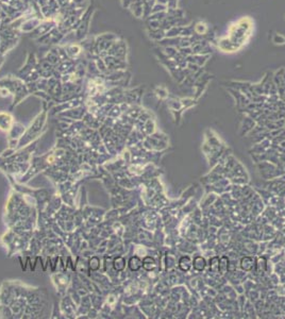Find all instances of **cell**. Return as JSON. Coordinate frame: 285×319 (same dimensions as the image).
Returning <instances> with one entry per match:
<instances>
[{
    "instance_id": "cell-1",
    "label": "cell",
    "mask_w": 285,
    "mask_h": 319,
    "mask_svg": "<svg viewBox=\"0 0 285 319\" xmlns=\"http://www.w3.org/2000/svg\"><path fill=\"white\" fill-rule=\"evenodd\" d=\"M191 266H193V262L189 256H182L179 259V267L183 271H188Z\"/></svg>"
},
{
    "instance_id": "cell-2",
    "label": "cell",
    "mask_w": 285,
    "mask_h": 319,
    "mask_svg": "<svg viewBox=\"0 0 285 319\" xmlns=\"http://www.w3.org/2000/svg\"><path fill=\"white\" fill-rule=\"evenodd\" d=\"M205 265H206V262L202 256H196L195 259H194L193 266L198 271H202V270L205 268Z\"/></svg>"
},
{
    "instance_id": "cell-3",
    "label": "cell",
    "mask_w": 285,
    "mask_h": 319,
    "mask_svg": "<svg viewBox=\"0 0 285 319\" xmlns=\"http://www.w3.org/2000/svg\"><path fill=\"white\" fill-rule=\"evenodd\" d=\"M240 267L245 270V271H249L253 268V259L249 256H245L240 259Z\"/></svg>"
},
{
    "instance_id": "cell-4",
    "label": "cell",
    "mask_w": 285,
    "mask_h": 319,
    "mask_svg": "<svg viewBox=\"0 0 285 319\" xmlns=\"http://www.w3.org/2000/svg\"><path fill=\"white\" fill-rule=\"evenodd\" d=\"M228 262H229V259H228L227 256H222L220 259V261H219V265H218V270L221 272V273H225V271H227L228 269Z\"/></svg>"
},
{
    "instance_id": "cell-5",
    "label": "cell",
    "mask_w": 285,
    "mask_h": 319,
    "mask_svg": "<svg viewBox=\"0 0 285 319\" xmlns=\"http://www.w3.org/2000/svg\"><path fill=\"white\" fill-rule=\"evenodd\" d=\"M142 265H144V267L146 268L147 270H151L155 267V262L153 259L147 256L146 259H144V262H142Z\"/></svg>"
},
{
    "instance_id": "cell-6",
    "label": "cell",
    "mask_w": 285,
    "mask_h": 319,
    "mask_svg": "<svg viewBox=\"0 0 285 319\" xmlns=\"http://www.w3.org/2000/svg\"><path fill=\"white\" fill-rule=\"evenodd\" d=\"M140 265H142V263H140L138 257H133V259H131V261H130V267L133 270H137L138 268L140 267Z\"/></svg>"
}]
</instances>
